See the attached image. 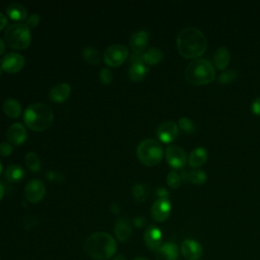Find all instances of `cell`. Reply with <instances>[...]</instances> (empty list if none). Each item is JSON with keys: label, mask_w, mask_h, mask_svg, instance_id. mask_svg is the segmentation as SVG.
I'll list each match as a JSON object with an SVG mask.
<instances>
[{"label": "cell", "mask_w": 260, "mask_h": 260, "mask_svg": "<svg viewBox=\"0 0 260 260\" xmlns=\"http://www.w3.org/2000/svg\"><path fill=\"white\" fill-rule=\"evenodd\" d=\"M12 152V144L9 142L0 143V154L3 156H8Z\"/></svg>", "instance_id": "cell-36"}, {"label": "cell", "mask_w": 260, "mask_h": 260, "mask_svg": "<svg viewBox=\"0 0 260 260\" xmlns=\"http://www.w3.org/2000/svg\"><path fill=\"white\" fill-rule=\"evenodd\" d=\"M166 158L173 169H182L187 162L185 150L178 145H170L166 149Z\"/></svg>", "instance_id": "cell-8"}, {"label": "cell", "mask_w": 260, "mask_h": 260, "mask_svg": "<svg viewBox=\"0 0 260 260\" xmlns=\"http://www.w3.org/2000/svg\"><path fill=\"white\" fill-rule=\"evenodd\" d=\"M46 193L45 186L42 181L38 179H32L28 181L24 188V196L26 200L30 203H38L40 202Z\"/></svg>", "instance_id": "cell-9"}, {"label": "cell", "mask_w": 260, "mask_h": 260, "mask_svg": "<svg viewBox=\"0 0 260 260\" xmlns=\"http://www.w3.org/2000/svg\"><path fill=\"white\" fill-rule=\"evenodd\" d=\"M117 250L115 239L105 232H96L90 235L84 242V251L92 259L108 260Z\"/></svg>", "instance_id": "cell-2"}, {"label": "cell", "mask_w": 260, "mask_h": 260, "mask_svg": "<svg viewBox=\"0 0 260 260\" xmlns=\"http://www.w3.org/2000/svg\"><path fill=\"white\" fill-rule=\"evenodd\" d=\"M7 24V18L2 12H0V30Z\"/></svg>", "instance_id": "cell-41"}, {"label": "cell", "mask_w": 260, "mask_h": 260, "mask_svg": "<svg viewBox=\"0 0 260 260\" xmlns=\"http://www.w3.org/2000/svg\"><path fill=\"white\" fill-rule=\"evenodd\" d=\"M1 69L7 73H16L18 72L24 65V58L22 55L11 52L5 55L1 59Z\"/></svg>", "instance_id": "cell-11"}, {"label": "cell", "mask_w": 260, "mask_h": 260, "mask_svg": "<svg viewBox=\"0 0 260 260\" xmlns=\"http://www.w3.org/2000/svg\"><path fill=\"white\" fill-rule=\"evenodd\" d=\"M82 57L90 65H98L101 62L100 53L92 47H85L82 51Z\"/></svg>", "instance_id": "cell-28"}, {"label": "cell", "mask_w": 260, "mask_h": 260, "mask_svg": "<svg viewBox=\"0 0 260 260\" xmlns=\"http://www.w3.org/2000/svg\"><path fill=\"white\" fill-rule=\"evenodd\" d=\"M178 127L186 132V133H192L194 131V125H193V122L187 118V117H182L179 119L178 121Z\"/></svg>", "instance_id": "cell-32"}, {"label": "cell", "mask_w": 260, "mask_h": 260, "mask_svg": "<svg viewBox=\"0 0 260 260\" xmlns=\"http://www.w3.org/2000/svg\"><path fill=\"white\" fill-rule=\"evenodd\" d=\"M162 59V53L157 48H150L146 52L142 53V60L144 64L155 65Z\"/></svg>", "instance_id": "cell-26"}, {"label": "cell", "mask_w": 260, "mask_h": 260, "mask_svg": "<svg viewBox=\"0 0 260 260\" xmlns=\"http://www.w3.org/2000/svg\"><path fill=\"white\" fill-rule=\"evenodd\" d=\"M214 77V67L205 59H195L185 70L186 80L193 85H204L210 83L213 81Z\"/></svg>", "instance_id": "cell-4"}, {"label": "cell", "mask_w": 260, "mask_h": 260, "mask_svg": "<svg viewBox=\"0 0 260 260\" xmlns=\"http://www.w3.org/2000/svg\"><path fill=\"white\" fill-rule=\"evenodd\" d=\"M167 260H177L179 256V250L178 246L175 243L168 242L160 246V248L157 250Z\"/></svg>", "instance_id": "cell-27"}, {"label": "cell", "mask_w": 260, "mask_h": 260, "mask_svg": "<svg viewBox=\"0 0 260 260\" xmlns=\"http://www.w3.org/2000/svg\"><path fill=\"white\" fill-rule=\"evenodd\" d=\"M100 80L103 84H109L112 82L113 80V74L112 72L107 69V68H103L100 72Z\"/></svg>", "instance_id": "cell-34"}, {"label": "cell", "mask_w": 260, "mask_h": 260, "mask_svg": "<svg viewBox=\"0 0 260 260\" xmlns=\"http://www.w3.org/2000/svg\"><path fill=\"white\" fill-rule=\"evenodd\" d=\"M6 11L11 19L17 20V21H22L26 19V16H27V12L24 6L16 2L10 3L6 8Z\"/></svg>", "instance_id": "cell-22"}, {"label": "cell", "mask_w": 260, "mask_h": 260, "mask_svg": "<svg viewBox=\"0 0 260 260\" xmlns=\"http://www.w3.org/2000/svg\"><path fill=\"white\" fill-rule=\"evenodd\" d=\"M113 260H126V258H125L123 255L119 254V255H118V256H116Z\"/></svg>", "instance_id": "cell-43"}, {"label": "cell", "mask_w": 260, "mask_h": 260, "mask_svg": "<svg viewBox=\"0 0 260 260\" xmlns=\"http://www.w3.org/2000/svg\"><path fill=\"white\" fill-rule=\"evenodd\" d=\"M144 243L150 250H158L161 246L162 235L157 226L150 225L144 233Z\"/></svg>", "instance_id": "cell-14"}, {"label": "cell", "mask_w": 260, "mask_h": 260, "mask_svg": "<svg viewBox=\"0 0 260 260\" xmlns=\"http://www.w3.org/2000/svg\"><path fill=\"white\" fill-rule=\"evenodd\" d=\"M148 41V35L145 30H138L130 37L129 45L130 48L133 50V53L141 54L145 49Z\"/></svg>", "instance_id": "cell-16"}, {"label": "cell", "mask_w": 260, "mask_h": 260, "mask_svg": "<svg viewBox=\"0 0 260 260\" xmlns=\"http://www.w3.org/2000/svg\"><path fill=\"white\" fill-rule=\"evenodd\" d=\"M207 160V150L204 147L195 148L188 157V162L191 168L197 169L203 166Z\"/></svg>", "instance_id": "cell-20"}, {"label": "cell", "mask_w": 260, "mask_h": 260, "mask_svg": "<svg viewBox=\"0 0 260 260\" xmlns=\"http://www.w3.org/2000/svg\"><path fill=\"white\" fill-rule=\"evenodd\" d=\"M180 177L184 182H190L195 185H203L207 181L206 174L199 169H194L188 172L182 171Z\"/></svg>", "instance_id": "cell-18"}, {"label": "cell", "mask_w": 260, "mask_h": 260, "mask_svg": "<svg viewBox=\"0 0 260 260\" xmlns=\"http://www.w3.org/2000/svg\"><path fill=\"white\" fill-rule=\"evenodd\" d=\"M132 195L138 202L145 201L148 196V189L144 184L137 183L132 187Z\"/></svg>", "instance_id": "cell-30"}, {"label": "cell", "mask_w": 260, "mask_h": 260, "mask_svg": "<svg viewBox=\"0 0 260 260\" xmlns=\"http://www.w3.org/2000/svg\"><path fill=\"white\" fill-rule=\"evenodd\" d=\"M230 63V52L224 47H219L213 55V65L218 70H224Z\"/></svg>", "instance_id": "cell-21"}, {"label": "cell", "mask_w": 260, "mask_h": 260, "mask_svg": "<svg viewBox=\"0 0 260 260\" xmlns=\"http://www.w3.org/2000/svg\"><path fill=\"white\" fill-rule=\"evenodd\" d=\"M181 181H182V179L176 171H171L167 176V184L169 185V187H171L173 189L178 188L181 184Z\"/></svg>", "instance_id": "cell-31"}, {"label": "cell", "mask_w": 260, "mask_h": 260, "mask_svg": "<svg viewBox=\"0 0 260 260\" xmlns=\"http://www.w3.org/2000/svg\"><path fill=\"white\" fill-rule=\"evenodd\" d=\"M54 120L53 110L46 104L35 103L29 105L23 114L26 127L32 131L41 132L48 129Z\"/></svg>", "instance_id": "cell-3"}, {"label": "cell", "mask_w": 260, "mask_h": 260, "mask_svg": "<svg viewBox=\"0 0 260 260\" xmlns=\"http://www.w3.org/2000/svg\"><path fill=\"white\" fill-rule=\"evenodd\" d=\"M128 57V50L124 45L114 44L108 47L104 53V60L111 67L120 66Z\"/></svg>", "instance_id": "cell-7"}, {"label": "cell", "mask_w": 260, "mask_h": 260, "mask_svg": "<svg viewBox=\"0 0 260 260\" xmlns=\"http://www.w3.org/2000/svg\"><path fill=\"white\" fill-rule=\"evenodd\" d=\"M4 39L9 47L16 50H24L30 44V29L24 23H12L6 28Z\"/></svg>", "instance_id": "cell-6"}, {"label": "cell", "mask_w": 260, "mask_h": 260, "mask_svg": "<svg viewBox=\"0 0 260 260\" xmlns=\"http://www.w3.org/2000/svg\"><path fill=\"white\" fill-rule=\"evenodd\" d=\"M181 254L186 260H199L202 256V247L197 241L186 239L181 245Z\"/></svg>", "instance_id": "cell-13"}, {"label": "cell", "mask_w": 260, "mask_h": 260, "mask_svg": "<svg viewBox=\"0 0 260 260\" xmlns=\"http://www.w3.org/2000/svg\"><path fill=\"white\" fill-rule=\"evenodd\" d=\"M1 172H2V165H1V161H0V174H1Z\"/></svg>", "instance_id": "cell-46"}, {"label": "cell", "mask_w": 260, "mask_h": 260, "mask_svg": "<svg viewBox=\"0 0 260 260\" xmlns=\"http://www.w3.org/2000/svg\"><path fill=\"white\" fill-rule=\"evenodd\" d=\"M71 87L68 83L62 82L53 86L50 90V99L55 103H62L69 96Z\"/></svg>", "instance_id": "cell-17"}, {"label": "cell", "mask_w": 260, "mask_h": 260, "mask_svg": "<svg viewBox=\"0 0 260 260\" xmlns=\"http://www.w3.org/2000/svg\"><path fill=\"white\" fill-rule=\"evenodd\" d=\"M7 139L12 145H19L26 139V130L20 123L12 124L7 130Z\"/></svg>", "instance_id": "cell-15"}, {"label": "cell", "mask_w": 260, "mask_h": 260, "mask_svg": "<svg viewBox=\"0 0 260 260\" xmlns=\"http://www.w3.org/2000/svg\"><path fill=\"white\" fill-rule=\"evenodd\" d=\"M236 77H237V71L230 69L228 71H223L218 76V81L222 84H228V83H231L232 81H234Z\"/></svg>", "instance_id": "cell-33"}, {"label": "cell", "mask_w": 260, "mask_h": 260, "mask_svg": "<svg viewBox=\"0 0 260 260\" xmlns=\"http://www.w3.org/2000/svg\"><path fill=\"white\" fill-rule=\"evenodd\" d=\"M251 110L252 112L257 115V116H260V96L256 98L254 100V102L252 103V107H251Z\"/></svg>", "instance_id": "cell-38"}, {"label": "cell", "mask_w": 260, "mask_h": 260, "mask_svg": "<svg viewBox=\"0 0 260 260\" xmlns=\"http://www.w3.org/2000/svg\"><path fill=\"white\" fill-rule=\"evenodd\" d=\"M171 210L172 205L170 200L167 198H158L151 205L150 214L155 221L162 222L170 216Z\"/></svg>", "instance_id": "cell-10"}, {"label": "cell", "mask_w": 260, "mask_h": 260, "mask_svg": "<svg viewBox=\"0 0 260 260\" xmlns=\"http://www.w3.org/2000/svg\"><path fill=\"white\" fill-rule=\"evenodd\" d=\"M4 175H5V178L7 179V181L16 183V182L21 181L24 178L25 173H24V170L20 166L11 165L6 168Z\"/></svg>", "instance_id": "cell-25"}, {"label": "cell", "mask_w": 260, "mask_h": 260, "mask_svg": "<svg viewBox=\"0 0 260 260\" xmlns=\"http://www.w3.org/2000/svg\"><path fill=\"white\" fill-rule=\"evenodd\" d=\"M1 70H2V69H1V68H0V75H1Z\"/></svg>", "instance_id": "cell-47"}, {"label": "cell", "mask_w": 260, "mask_h": 260, "mask_svg": "<svg viewBox=\"0 0 260 260\" xmlns=\"http://www.w3.org/2000/svg\"><path fill=\"white\" fill-rule=\"evenodd\" d=\"M24 160H25L26 167L29 169L30 172L36 173V172L40 171V169H41V161H40V158L37 155V153H35L32 151L27 152L26 155H25Z\"/></svg>", "instance_id": "cell-29"}, {"label": "cell", "mask_w": 260, "mask_h": 260, "mask_svg": "<svg viewBox=\"0 0 260 260\" xmlns=\"http://www.w3.org/2000/svg\"><path fill=\"white\" fill-rule=\"evenodd\" d=\"M3 195H4V187H3V185L0 183V199L3 197Z\"/></svg>", "instance_id": "cell-44"}, {"label": "cell", "mask_w": 260, "mask_h": 260, "mask_svg": "<svg viewBox=\"0 0 260 260\" xmlns=\"http://www.w3.org/2000/svg\"><path fill=\"white\" fill-rule=\"evenodd\" d=\"M46 177L49 181H52V182H55V183H61L64 180L63 175L59 172H56V171H49L46 174Z\"/></svg>", "instance_id": "cell-35"}, {"label": "cell", "mask_w": 260, "mask_h": 260, "mask_svg": "<svg viewBox=\"0 0 260 260\" xmlns=\"http://www.w3.org/2000/svg\"><path fill=\"white\" fill-rule=\"evenodd\" d=\"M134 260H147L146 258H143V257H137V258H135Z\"/></svg>", "instance_id": "cell-45"}, {"label": "cell", "mask_w": 260, "mask_h": 260, "mask_svg": "<svg viewBox=\"0 0 260 260\" xmlns=\"http://www.w3.org/2000/svg\"><path fill=\"white\" fill-rule=\"evenodd\" d=\"M40 22V16L39 14H36V13H32L28 16V18L26 19V25L30 28V27H35L39 24Z\"/></svg>", "instance_id": "cell-37"}, {"label": "cell", "mask_w": 260, "mask_h": 260, "mask_svg": "<svg viewBox=\"0 0 260 260\" xmlns=\"http://www.w3.org/2000/svg\"><path fill=\"white\" fill-rule=\"evenodd\" d=\"M133 222H134V225L135 226H137V228H141V226H143L144 224H145V218L144 217H141V216H139V217H136L134 220H133Z\"/></svg>", "instance_id": "cell-40"}, {"label": "cell", "mask_w": 260, "mask_h": 260, "mask_svg": "<svg viewBox=\"0 0 260 260\" xmlns=\"http://www.w3.org/2000/svg\"><path fill=\"white\" fill-rule=\"evenodd\" d=\"M179 134V127L174 121H165L156 129L158 139L165 143L174 141Z\"/></svg>", "instance_id": "cell-12"}, {"label": "cell", "mask_w": 260, "mask_h": 260, "mask_svg": "<svg viewBox=\"0 0 260 260\" xmlns=\"http://www.w3.org/2000/svg\"><path fill=\"white\" fill-rule=\"evenodd\" d=\"M147 70L148 69L143 62L132 63L129 68V71H128V76L132 81L138 82L144 78V76L147 73Z\"/></svg>", "instance_id": "cell-23"}, {"label": "cell", "mask_w": 260, "mask_h": 260, "mask_svg": "<svg viewBox=\"0 0 260 260\" xmlns=\"http://www.w3.org/2000/svg\"><path fill=\"white\" fill-rule=\"evenodd\" d=\"M156 195L159 197V198H167L168 195H169V192L162 188V187H159L157 190H156Z\"/></svg>", "instance_id": "cell-39"}, {"label": "cell", "mask_w": 260, "mask_h": 260, "mask_svg": "<svg viewBox=\"0 0 260 260\" xmlns=\"http://www.w3.org/2000/svg\"><path fill=\"white\" fill-rule=\"evenodd\" d=\"M137 157L139 161L147 167L157 165L164 155V150L160 143L154 139H144L137 146Z\"/></svg>", "instance_id": "cell-5"}, {"label": "cell", "mask_w": 260, "mask_h": 260, "mask_svg": "<svg viewBox=\"0 0 260 260\" xmlns=\"http://www.w3.org/2000/svg\"><path fill=\"white\" fill-rule=\"evenodd\" d=\"M114 231L117 239L120 242H126L132 234V228L127 218H120L119 220H117Z\"/></svg>", "instance_id": "cell-19"}, {"label": "cell", "mask_w": 260, "mask_h": 260, "mask_svg": "<svg viewBox=\"0 0 260 260\" xmlns=\"http://www.w3.org/2000/svg\"><path fill=\"white\" fill-rule=\"evenodd\" d=\"M4 51H5V44H4V42L0 39V56L4 53Z\"/></svg>", "instance_id": "cell-42"}, {"label": "cell", "mask_w": 260, "mask_h": 260, "mask_svg": "<svg viewBox=\"0 0 260 260\" xmlns=\"http://www.w3.org/2000/svg\"><path fill=\"white\" fill-rule=\"evenodd\" d=\"M3 111L10 118H18L21 114L20 103L15 99L9 98L3 103Z\"/></svg>", "instance_id": "cell-24"}, {"label": "cell", "mask_w": 260, "mask_h": 260, "mask_svg": "<svg viewBox=\"0 0 260 260\" xmlns=\"http://www.w3.org/2000/svg\"><path fill=\"white\" fill-rule=\"evenodd\" d=\"M206 47L204 34L196 27H185L177 36V49L184 58H198L205 52Z\"/></svg>", "instance_id": "cell-1"}]
</instances>
